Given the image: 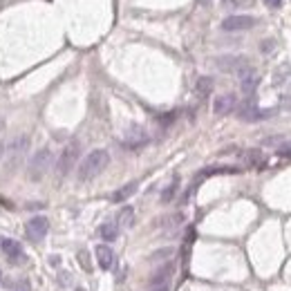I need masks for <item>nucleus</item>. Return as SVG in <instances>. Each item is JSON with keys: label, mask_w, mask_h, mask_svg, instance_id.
I'll return each instance as SVG.
<instances>
[{"label": "nucleus", "mask_w": 291, "mask_h": 291, "mask_svg": "<svg viewBox=\"0 0 291 291\" xmlns=\"http://www.w3.org/2000/svg\"><path fill=\"white\" fill-rule=\"evenodd\" d=\"M108 164H110L108 150L97 148V150L87 152L85 159H83L81 166H78V182H90V180H94V177H99V175L108 168Z\"/></svg>", "instance_id": "nucleus-1"}, {"label": "nucleus", "mask_w": 291, "mask_h": 291, "mask_svg": "<svg viewBox=\"0 0 291 291\" xmlns=\"http://www.w3.org/2000/svg\"><path fill=\"white\" fill-rule=\"evenodd\" d=\"M2 251H5L7 257H11V260H14V264H20V262L25 260L23 247H20L16 240H5V242H2Z\"/></svg>", "instance_id": "nucleus-15"}, {"label": "nucleus", "mask_w": 291, "mask_h": 291, "mask_svg": "<svg viewBox=\"0 0 291 291\" xmlns=\"http://www.w3.org/2000/svg\"><path fill=\"white\" fill-rule=\"evenodd\" d=\"M278 155L285 157V159H291V141H285V144L278 146Z\"/></svg>", "instance_id": "nucleus-25"}, {"label": "nucleus", "mask_w": 291, "mask_h": 291, "mask_svg": "<svg viewBox=\"0 0 291 291\" xmlns=\"http://www.w3.org/2000/svg\"><path fill=\"white\" fill-rule=\"evenodd\" d=\"M255 16H228V18L222 20V29L224 32H242V29L255 27Z\"/></svg>", "instance_id": "nucleus-9"}, {"label": "nucleus", "mask_w": 291, "mask_h": 291, "mask_svg": "<svg viewBox=\"0 0 291 291\" xmlns=\"http://www.w3.org/2000/svg\"><path fill=\"white\" fill-rule=\"evenodd\" d=\"M52 161H54V155L49 148H40L36 155H32V159H29L27 164V177L32 182H40L45 177V175L49 173V168H52Z\"/></svg>", "instance_id": "nucleus-3"}, {"label": "nucleus", "mask_w": 291, "mask_h": 291, "mask_svg": "<svg viewBox=\"0 0 291 291\" xmlns=\"http://www.w3.org/2000/svg\"><path fill=\"white\" fill-rule=\"evenodd\" d=\"M177 188H180V177H175V180L170 182V186H166V190L161 193V202H164V204L173 202V197H175V193H177Z\"/></svg>", "instance_id": "nucleus-21"}, {"label": "nucleus", "mask_w": 291, "mask_h": 291, "mask_svg": "<svg viewBox=\"0 0 291 291\" xmlns=\"http://www.w3.org/2000/svg\"><path fill=\"white\" fill-rule=\"evenodd\" d=\"M14 291H29V282H27V280H20V282H16Z\"/></svg>", "instance_id": "nucleus-26"}, {"label": "nucleus", "mask_w": 291, "mask_h": 291, "mask_svg": "<svg viewBox=\"0 0 291 291\" xmlns=\"http://www.w3.org/2000/svg\"><path fill=\"white\" fill-rule=\"evenodd\" d=\"M253 0H222V5L228 7V9H233V7H247L251 5Z\"/></svg>", "instance_id": "nucleus-24"}, {"label": "nucleus", "mask_w": 291, "mask_h": 291, "mask_svg": "<svg viewBox=\"0 0 291 291\" xmlns=\"http://www.w3.org/2000/svg\"><path fill=\"white\" fill-rule=\"evenodd\" d=\"M215 65H218L222 72L240 74L249 63H247V58H244V56H219L218 61H215Z\"/></svg>", "instance_id": "nucleus-11"}, {"label": "nucleus", "mask_w": 291, "mask_h": 291, "mask_svg": "<svg viewBox=\"0 0 291 291\" xmlns=\"http://www.w3.org/2000/svg\"><path fill=\"white\" fill-rule=\"evenodd\" d=\"M150 291H168V287H159V289H150Z\"/></svg>", "instance_id": "nucleus-32"}, {"label": "nucleus", "mask_w": 291, "mask_h": 291, "mask_svg": "<svg viewBox=\"0 0 291 291\" xmlns=\"http://www.w3.org/2000/svg\"><path fill=\"white\" fill-rule=\"evenodd\" d=\"M271 45H273V40H267V45H264V43H262V52H271Z\"/></svg>", "instance_id": "nucleus-29"}, {"label": "nucleus", "mask_w": 291, "mask_h": 291, "mask_svg": "<svg viewBox=\"0 0 291 291\" xmlns=\"http://www.w3.org/2000/svg\"><path fill=\"white\" fill-rule=\"evenodd\" d=\"M235 173H240V168H235V166H211V168H204L197 175V182L206 180V177H213V175H235Z\"/></svg>", "instance_id": "nucleus-16"}, {"label": "nucleus", "mask_w": 291, "mask_h": 291, "mask_svg": "<svg viewBox=\"0 0 291 291\" xmlns=\"http://www.w3.org/2000/svg\"><path fill=\"white\" fill-rule=\"evenodd\" d=\"M78 264H81L85 271H92V262H90V255H87V251H78Z\"/></svg>", "instance_id": "nucleus-23"}, {"label": "nucleus", "mask_w": 291, "mask_h": 291, "mask_svg": "<svg viewBox=\"0 0 291 291\" xmlns=\"http://www.w3.org/2000/svg\"><path fill=\"white\" fill-rule=\"evenodd\" d=\"M27 150H29V137L27 135H20V137H16L14 141L7 144V150H5V173L7 175H14V170L23 164L25 152Z\"/></svg>", "instance_id": "nucleus-2"}, {"label": "nucleus", "mask_w": 291, "mask_h": 291, "mask_svg": "<svg viewBox=\"0 0 291 291\" xmlns=\"http://www.w3.org/2000/svg\"><path fill=\"white\" fill-rule=\"evenodd\" d=\"M233 110H238V99H235V94H219V97H215L213 112L218 116H226V114H231Z\"/></svg>", "instance_id": "nucleus-10"}, {"label": "nucleus", "mask_w": 291, "mask_h": 291, "mask_svg": "<svg viewBox=\"0 0 291 291\" xmlns=\"http://www.w3.org/2000/svg\"><path fill=\"white\" fill-rule=\"evenodd\" d=\"M132 222H135V209H132V206H123V209L119 211V215H116V224L123 228H130Z\"/></svg>", "instance_id": "nucleus-19"}, {"label": "nucleus", "mask_w": 291, "mask_h": 291, "mask_svg": "<svg viewBox=\"0 0 291 291\" xmlns=\"http://www.w3.org/2000/svg\"><path fill=\"white\" fill-rule=\"evenodd\" d=\"M242 161L247 168H255V170L267 166V157L262 155V150H257V148H249L247 152H242Z\"/></svg>", "instance_id": "nucleus-13"}, {"label": "nucleus", "mask_w": 291, "mask_h": 291, "mask_svg": "<svg viewBox=\"0 0 291 291\" xmlns=\"http://www.w3.org/2000/svg\"><path fill=\"white\" fill-rule=\"evenodd\" d=\"M146 144H148V132L139 126H132L130 130L126 132V137H123V146L130 148V150H137V148H141V146H146Z\"/></svg>", "instance_id": "nucleus-12"}, {"label": "nucleus", "mask_w": 291, "mask_h": 291, "mask_svg": "<svg viewBox=\"0 0 291 291\" xmlns=\"http://www.w3.org/2000/svg\"><path fill=\"white\" fill-rule=\"evenodd\" d=\"M211 92H213V78L199 76L197 83H195V94H197L199 99H206V97H211Z\"/></svg>", "instance_id": "nucleus-17"}, {"label": "nucleus", "mask_w": 291, "mask_h": 291, "mask_svg": "<svg viewBox=\"0 0 291 291\" xmlns=\"http://www.w3.org/2000/svg\"><path fill=\"white\" fill-rule=\"evenodd\" d=\"M273 110H260L255 103V97H247L242 101V106L238 108V116L242 119V121H262V119H267V116H271Z\"/></svg>", "instance_id": "nucleus-5"}, {"label": "nucleus", "mask_w": 291, "mask_h": 291, "mask_svg": "<svg viewBox=\"0 0 291 291\" xmlns=\"http://www.w3.org/2000/svg\"><path fill=\"white\" fill-rule=\"evenodd\" d=\"M94 253H97V262L103 271L112 269V264H114V253H112V249L108 247V244H99Z\"/></svg>", "instance_id": "nucleus-14"}, {"label": "nucleus", "mask_w": 291, "mask_h": 291, "mask_svg": "<svg viewBox=\"0 0 291 291\" xmlns=\"http://www.w3.org/2000/svg\"><path fill=\"white\" fill-rule=\"evenodd\" d=\"M182 219H184V215H182V213H175V215H168V218H164L159 224H166L168 228H173V226H177V224H182Z\"/></svg>", "instance_id": "nucleus-22"}, {"label": "nucleus", "mask_w": 291, "mask_h": 291, "mask_svg": "<svg viewBox=\"0 0 291 291\" xmlns=\"http://www.w3.org/2000/svg\"><path fill=\"white\" fill-rule=\"evenodd\" d=\"M175 276V260H166L159 269L150 276V289H159V287H168V282Z\"/></svg>", "instance_id": "nucleus-7"}, {"label": "nucleus", "mask_w": 291, "mask_h": 291, "mask_svg": "<svg viewBox=\"0 0 291 291\" xmlns=\"http://www.w3.org/2000/svg\"><path fill=\"white\" fill-rule=\"evenodd\" d=\"M2 242H5V238H0V244H2Z\"/></svg>", "instance_id": "nucleus-33"}, {"label": "nucleus", "mask_w": 291, "mask_h": 291, "mask_svg": "<svg viewBox=\"0 0 291 291\" xmlns=\"http://www.w3.org/2000/svg\"><path fill=\"white\" fill-rule=\"evenodd\" d=\"M264 5L271 7V9H278V7L282 5V0H264Z\"/></svg>", "instance_id": "nucleus-27"}, {"label": "nucleus", "mask_w": 291, "mask_h": 291, "mask_svg": "<svg viewBox=\"0 0 291 291\" xmlns=\"http://www.w3.org/2000/svg\"><path fill=\"white\" fill-rule=\"evenodd\" d=\"M137 188H139V184H137V182H130V184L121 186V188L112 195V202H126L128 197H132V195L137 193Z\"/></svg>", "instance_id": "nucleus-18"}, {"label": "nucleus", "mask_w": 291, "mask_h": 291, "mask_svg": "<svg viewBox=\"0 0 291 291\" xmlns=\"http://www.w3.org/2000/svg\"><path fill=\"white\" fill-rule=\"evenodd\" d=\"M5 150H7V144H0V157H5Z\"/></svg>", "instance_id": "nucleus-30"}, {"label": "nucleus", "mask_w": 291, "mask_h": 291, "mask_svg": "<svg viewBox=\"0 0 291 291\" xmlns=\"http://www.w3.org/2000/svg\"><path fill=\"white\" fill-rule=\"evenodd\" d=\"M238 76H240V90H242L247 97H253V92H255L257 85H260V74H257L251 65H247Z\"/></svg>", "instance_id": "nucleus-8"}, {"label": "nucleus", "mask_w": 291, "mask_h": 291, "mask_svg": "<svg viewBox=\"0 0 291 291\" xmlns=\"http://www.w3.org/2000/svg\"><path fill=\"white\" fill-rule=\"evenodd\" d=\"M5 130V119H2V116H0V132Z\"/></svg>", "instance_id": "nucleus-31"}, {"label": "nucleus", "mask_w": 291, "mask_h": 291, "mask_svg": "<svg viewBox=\"0 0 291 291\" xmlns=\"http://www.w3.org/2000/svg\"><path fill=\"white\" fill-rule=\"evenodd\" d=\"M99 233H101V238L106 240V242H114L116 235H119V226H116V224H103V226L99 228Z\"/></svg>", "instance_id": "nucleus-20"}, {"label": "nucleus", "mask_w": 291, "mask_h": 291, "mask_svg": "<svg viewBox=\"0 0 291 291\" xmlns=\"http://www.w3.org/2000/svg\"><path fill=\"white\" fill-rule=\"evenodd\" d=\"M173 119H175V114H173V112H170V114H166V116H159V121H161V123H170Z\"/></svg>", "instance_id": "nucleus-28"}, {"label": "nucleus", "mask_w": 291, "mask_h": 291, "mask_svg": "<svg viewBox=\"0 0 291 291\" xmlns=\"http://www.w3.org/2000/svg\"><path fill=\"white\" fill-rule=\"evenodd\" d=\"M78 155H81V144H78L76 139H72L63 150H61V155H58V161H56V175L58 177H65V175L76 166Z\"/></svg>", "instance_id": "nucleus-4"}, {"label": "nucleus", "mask_w": 291, "mask_h": 291, "mask_svg": "<svg viewBox=\"0 0 291 291\" xmlns=\"http://www.w3.org/2000/svg\"><path fill=\"white\" fill-rule=\"evenodd\" d=\"M47 231H49V219L43 218V215H36V218H32L25 224V235H27L29 242H40L47 235Z\"/></svg>", "instance_id": "nucleus-6"}]
</instances>
